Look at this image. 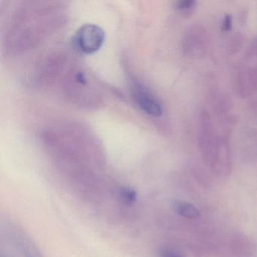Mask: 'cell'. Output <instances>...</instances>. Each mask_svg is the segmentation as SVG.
I'll list each match as a JSON object with an SVG mask.
<instances>
[{
    "label": "cell",
    "mask_w": 257,
    "mask_h": 257,
    "mask_svg": "<svg viewBox=\"0 0 257 257\" xmlns=\"http://www.w3.org/2000/svg\"><path fill=\"white\" fill-rule=\"evenodd\" d=\"M16 240L24 257H43L40 249L26 234L19 233Z\"/></svg>",
    "instance_id": "9c48e42d"
},
{
    "label": "cell",
    "mask_w": 257,
    "mask_h": 257,
    "mask_svg": "<svg viewBox=\"0 0 257 257\" xmlns=\"http://www.w3.org/2000/svg\"><path fill=\"white\" fill-rule=\"evenodd\" d=\"M159 257H184L174 249L169 247H162L159 250Z\"/></svg>",
    "instance_id": "5bb4252c"
},
{
    "label": "cell",
    "mask_w": 257,
    "mask_h": 257,
    "mask_svg": "<svg viewBox=\"0 0 257 257\" xmlns=\"http://www.w3.org/2000/svg\"><path fill=\"white\" fill-rule=\"evenodd\" d=\"M171 208L176 214L185 219H198L201 214L195 205L181 200H174L171 203Z\"/></svg>",
    "instance_id": "ba28073f"
},
{
    "label": "cell",
    "mask_w": 257,
    "mask_h": 257,
    "mask_svg": "<svg viewBox=\"0 0 257 257\" xmlns=\"http://www.w3.org/2000/svg\"><path fill=\"white\" fill-rule=\"evenodd\" d=\"M243 43H244V38L241 34L237 33V34H233L228 39V43H227V53L229 55L237 53L241 49Z\"/></svg>",
    "instance_id": "30bf717a"
},
{
    "label": "cell",
    "mask_w": 257,
    "mask_h": 257,
    "mask_svg": "<svg viewBox=\"0 0 257 257\" xmlns=\"http://www.w3.org/2000/svg\"><path fill=\"white\" fill-rule=\"evenodd\" d=\"M207 166L217 177H227L231 174L232 158L229 131L219 135L217 145Z\"/></svg>",
    "instance_id": "3957f363"
},
{
    "label": "cell",
    "mask_w": 257,
    "mask_h": 257,
    "mask_svg": "<svg viewBox=\"0 0 257 257\" xmlns=\"http://www.w3.org/2000/svg\"><path fill=\"white\" fill-rule=\"evenodd\" d=\"M132 92L138 106L147 115L153 117L162 116L163 114L162 103L147 87L136 82L132 85Z\"/></svg>",
    "instance_id": "8992f818"
},
{
    "label": "cell",
    "mask_w": 257,
    "mask_h": 257,
    "mask_svg": "<svg viewBox=\"0 0 257 257\" xmlns=\"http://www.w3.org/2000/svg\"><path fill=\"white\" fill-rule=\"evenodd\" d=\"M105 33L98 25L84 24L76 32L75 45L81 52L87 55L95 53L103 46Z\"/></svg>",
    "instance_id": "277c9868"
},
{
    "label": "cell",
    "mask_w": 257,
    "mask_h": 257,
    "mask_svg": "<svg viewBox=\"0 0 257 257\" xmlns=\"http://www.w3.org/2000/svg\"><path fill=\"white\" fill-rule=\"evenodd\" d=\"M234 85L236 93L241 98L255 95L257 93V64H248L239 69L234 77Z\"/></svg>",
    "instance_id": "5b68a950"
},
{
    "label": "cell",
    "mask_w": 257,
    "mask_h": 257,
    "mask_svg": "<svg viewBox=\"0 0 257 257\" xmlns=\"http://www.w3.org/2000/svg\"><path fill=\"white\" fill-rule=\"evenodd\" d=\"M118 195L121 201L126 205H132L137 201V198H138V194L135 189L125 187V186L120 188L118 190Z\"/></svg>",
    "instance_id": "8fae6325"
},
{
    "label": "cell",
    "mask_w": 257,
    "mask_h": 257,
    "mask_svg": "<svg viewBox=\"0 0 257 257\" xmlns=\"http://www.w3.org/2000/svg\"><path fill=\"white\" fill-rule=\"evenodd\" d=\"M196 3L193 0H182L177 4V10L181 13L182 16L188 17L192 14L195 10Z\"/></svg>",
    "instance_id": "7c38bea8"
},
{
    "label": "cell",
    "mask_w": 257,
    "mask_h": 257,
    "mask_svg": "<svg viewBox=\"0 0 257 257\" xmlns=\"http://www.w3.org/2000/svg\"><path fill=\"white\" fill-rule=\"evenodd\" d=\"M244 60L248 64H257V37L249 44L245 54Z\"/></svg>",
    "instance_id": "4fadbf2b"
},
{
    "label": "cell",
    "mask_w": 257,
    "mask_h": 257,
    "mask_svg": "<svg viewBox=\"0 0 257 257\" xmlns=\"http://www.w3.org/2000/svg\"><path fill=\"white\" fill-rule=\"evenodd\" d=\"M210 46V36L202 25L189 27L182 39V52L189 59H201L206 56Z\"/></svg>",
    "instance_id": "7a4b0ae2"
},
{
    "label": "cell",
    "mask_w": 257,
    "mask_h": 257,
    "mask_svg": "<svg viewBox=\"0 0 257 257\" xmlns=\"http://www.w3.org/2000/svg\"><path fill=\"white\" fill-rule=\"evenodd\" d=\"M231 257H257V247L251 239L243 234H236L230 243Z\"/></svg>",
    "instance_id": "52a82bcc"
},
{
    "label": "cell",
    "mask_w": 257,
    "mask_h": 257,
    "mask_svg": "<svg viewBox=\"0 0 257 257\" xmlns=\"http://www.w3.org/2000/svg\"><path fill=\"white\" fill-rule=\"evenodd\" d=\"M218 138L219 135L216 134L210 113L207 109L202 108L197 120V141L205 165L208 163L216 149Z\"/></svg>",
    "instance_id": "6da1fadb"
},
{
    "label": "cell",
    "mask_w": 257,
    "mask_h": 257,
    "mask_svg": "<svg viewBox=\"0 0 257 257\" xmlns=\"http://www.w3.org/2000/svg\"><path fill=\"white\" fill-rule=\"evenodd\" d=\"M232 28V17L230 15H225L222 22V31L228 32Z\"/></svg>",
    "instance_id": "9a60e30c"
}]
</instances>
